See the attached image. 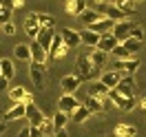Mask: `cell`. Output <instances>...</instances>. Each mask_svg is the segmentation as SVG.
Instances as JSON below:
<instances>
[{"label": "cell", "instance_id": "obj_20", "mask_svg": "<svg viewBox=\"0 0 146 137\" xmlns=\"http://www.w3.org/2000/svg\"><path fill=\"white\" fill-rule=\"evenodd\" d=\"M104 100H106V97H104ZM82 104L91 111V113H102V111H104V102H102V97H95V95H89Z\"/></svg>", "mask_w": 146, "mask_h": 137}, {"label": "cell", "instance_id": "obj_40", "mask_svg": "<svg viewBox=\"0 0 146 137\" xmlns=\"http://www.w3.org/2000/svg\"><path fill=\"white\" fill-rule=\"evenodd\" d=\"M29 126H31V124H29ZM42 135H44V133H42L40 126H31V137H42Z\"/></svg>", "mask_w": 146, "mask_h": 137}, {"label": "cell", "instance_id": "obj_42", "mask_svg": "<svg viewBox=\"0 0 146 137\" xmlns=\"http://www.w3.org/2000/svg\"><path fill=\"white\" fill-rule=\"evenodd\" d=\"M7 86H9V80H7L5 75H0V93H2V91H7Z\"/></svg>", "mask_w": 146, "mask_h": 137}, {"label": "cell", "instance_id": "obj_48", "mask_svg": "<svg viewBox=\"0 0 146 137\" xmlns=\"http://www.w3.org/2000/svg\"><path fill=\"white\" fill-rule=\"evenodd\" d=\"M0 75H2V71H0Z\"/></svg>", "mask_w": 146, "mask_h": 137}, {"label": "cell", "instance_id": "obj_24", "mask_svg": "<svg viewBox=\"0 0 146 137\" xmlns=\"http://www.w3.org/2000/svg\"><path fill=\"white\" fill-rule=\"evenodd\" d=\"M137 128L133 124H115V137H135Z\"/></svg>", "mask_w": 146, "mask_h": 137}, {"label": "cell", "instance_id": "obj_39", "mask_svg": "<svg viewBox=\"0 0 146 137\" xmlns=\"http://www.w3.org/2000/svg\"><path fill=\"white\" fill-rule=\"evenodd\" d=\"M18 137H31V126H29V122H27V126H22V128H20Z\"/></svg>", "mask_w": 146, "mask_h": 137}, {"label": "cell", "instance_id": "obj_38", "mask_svg": "<svg viewBox=\"0 0 146 137\" xmlns=\"http://www.w3.org/2000/svg\"><path fill=\"white\" fill-rule=\"evenodd\" d=\"M2 33H7V36H13V33H16V24H13V22H5V24H2Z\"/></svg>", "mask_w": 146, "mask_h": 137}, {"label": "cell", "instance_id": "obj_34", "mask_svg": "<svg viewBox=\"0 0 146 137\" xmlns=\"http://www.w3.org/2000/svg\"><path fill=\"white\" fill-rule=\"evenodd\" d=\"M0 2H2V7H9V9H13V11H18V9L25 7V0H0Z\"/></svg>", "mask_w": 146, "mask_h": 137}, {"label": "cell", "instance_id": "obj_41", "mask_svg": "<svg viewBox=\"0 0 146 137\" xmlns=\"http://www.w3.org/2000/svg\"><path fill=\"white\" fill-rule=\"evenodd\" d=\"M51 137H69V133H66V128H55Z\"/></svg>", "mask_w": 146, "mask_h": 137}, {"label": "cell", "instance_id": "obj_25", "mask_svg": "<svg viewBox=\"0 0 146 137\" xmlns=\"http://www.w3.org/2000/svg\"><path fill=\"white\" fill-rule=\"evenodd\" d=\"M89 115H91V111L86 109L84 104H80V106H78V109L73 111V113L69 115V117H71L73 122H78V124H82V122H86V119H89Z\"/></svg>", "mask_w": 146, "mask_h": 137}, {"label": "cell", "instance_id": "obj_5", "mask_svg": "<svg viewBox=\"0 0 146 137\" xmlns=\"http://www.w3.org/2000/svg\"><path fill=\"white\" fill-rule=\"evenodd\" d=\"M78 106H80V100H78L73 93H64L62 97H60V102H58V109L64 111V113H69V115H71Z\"/></svg>", "mask_w": 146, "mask_h": 137}, {"label": "cell", "instance_id": "obj_33", "mask_svg": "<svg viewBox=\"0 0 146 137\" xmlns=\"http://www.w3.org/2000/svg\"><path fill=\"white\" fill-rule=\"evenodd\" d=\"M38 22H40V27H55V18L49 13H38Z\"/></svg>", "mask_w": 146, "mask_h": 137}, {"label": "cell", "instance_id": "obj_35", "mask_svg": "<svg viewBox=\"0 0 146 137\" xmlns=\"http://www.w3.org/2000/svg\"><path fill=\"white\" fill-rule=\"evenodd\" d=\"M40 128H42V133H44V135H53V130H55L53 119H51V117H44V122L40 124Z\"/></svg>", "mask_w": 146, "mask_h": 137}, {"label": "cell", "instance_id": "obj_47", "mask_svg": "<svg viewBox=\"0 0 146 137\" xmlns=\"http://www.w3.org/2000/svg\"><path fill=\"white\" fill-rule=\"evenodd\" d=\"M0 7H2V2H0Z\"/></svg>", "mask_w": 146, "mask_h": 137}, {"label": "cell", "instance_id": "obj_32", "mask_svg": "<svg viewBox=\"0 0 146 137\" xmlns=\"http://www.w3.org/2000/svg\"><path fill=\"white\" fill-rule=\"evenodd\" d=\"M113 5L119 7L122 11H126V13H133V11H135V0H115Z\"/></svg>", "mask_w": 146, "mask_h": 137}, {"label": "cell", "instance_id": "obj_46", "mask_svg": "<svg viewBox=\"0 0 146 137\" xmlns=\"http://www.w3.org/2000/svg\"><path fill=\"white\" fill-rule=\"evenodd\" d=\"M135 2H142V0H135Z\"/></svg>", "mask_w": 146, "mask_h": 137}, {"label": "cell", "instance_id": "obj_13", "mask_svg": "<svg viewBox=\"0 0 146 137\" xmlns=\"http://www.w3.org/2000/svg\"><path fill=\"white\" fill-rule=\"evenodd\" d=\"M29 46H31V60H36V62H46V60H49V51H46L38 40H33Z\"/></svg>", "mask_w": 146, "mask_h": 137}, {"label": "cell", "instance_id": "obj_4", "mask_svg": "<svg viewBox=\"0 0 146 137\" xmlns=\"http://www.w3.org/2000/svg\"><path fill=\"white\" fill-rule=\"evenodd\" d=\"M66 51H69V46L64 44L62 36H58V33H55V36H53V42H51V46H49V60H60V58L66 55Z\"/></svg>", "mask_w": 146, "mask_h": 137}, {"label": "cell", "instance_id": "obj_15", "mask_svg": "<svg viewBox=\"0 0 146 137\" xmlns=\"http://www.w3.org/2000/svg\"><path fill=\"white\" fill-rule=\"evenodd\" d=\"M13 58L20 60V62H31V46L20 42V44L13 46Z\"/></svg>", "mask_w": 146, "mask_h": 137}, {"label": "cell", "instance_id": "obj_28", "mask_svg": "<svg viewBox=\"0 0 146 137\" xmlns=\"http://www.w3.org/2000/svg\"><path fill=\"white\" fill-rule=\"evenodd\" d=\"M51 119H53V126L55 128H64V126H66V122H69L71 117H69V113H64V111L58 109V113H55Z\"/></svg>", "mask_w": 146, "mask_h": 137}, {"label": "cell", "instance_id": "obj_21", "mask_svg": "<svg viewBox=\"0 0 146 137\" xmlns=\"http://www.w3.org/2000/svg\"><path fill=\"white\" fill-rule=\"evenodd\" d=\"M84 9H86V0H66V13L80 16Z\"/></svg>", "mask_w": 146, "mask_h": 137}, {"label": "cell", "instance_id": "obj_16", "mask_svg": "<svg viewBox=\"0 0 146 137\" xmlns=\"http://www.w3.org/2000/svg\"><path fill=\"white\" fill-rule=\"evenodd\" d=\"M53 36H55V33H53V27H42L36 40H38L42 46H44L46 51H49V46H51V42H53Z\"/></svg>", "mask_w": 146, "mask_h": 137}, {"label": "cell", "instance_id": "obj_30", "mask_svg": "<svg viewBox=\"0 0 146 137\" xmlns=\"http://www.w3.org/2000/svg\"><path fill=\"white\" fill-rule=\"evenodd\" d=\"M122 44L126 46V49L131 51V53H137V51L142 49V40H135L133 36H128L126 40H122Z\"/></svg>", "mask_w": 146, "mask_h": 137}, {"label": "cell", "instance_id": "obj_26", "mask_svg": "<svg viewBox=\"0 0 146 137\" xmlns=\"http://www.w3.org/2000/svg\"><path fill=\"white\" fill-rule=\"evenodd\" d=\"M106 51H100V49H95L93 53H89V60L93 62V66H98V69H102L104 64H106Z\"/></svg>", "mask_w": 146, "mask_h": 137}, {"label": "cell", "instance_id": "obj_8", "mask_svg": "<svg viewBox=\"0 0 146 137\" xmlns=\"http://www.w3.org/2000/svg\"><path fill=\"white\" fill-rule=\"evenodd\" d=\"M60 36H62L64 44L69 46V49H71V46H80V42H82V36H80L75 29H69V27H62V33H60Z\"/></svg>", "mask_w": 146, "mask_h": 137}, {"label": "cell", "instance_id": "obj_19", "mask_svg": "<svg viewBox=\"0 0 146 137\" xmlns=\"http://www.w3.org/2000/svg\"><path fill=\"white\" fill-rule=\"evenodd\" d=\"M104 16H109L111 20H115V22H119V20H126V11H122L119 7H115L113 2H109L106 7H104Z\"/></svg>", "mask_w": 146, "mask_h": 137}, {"label": "cell", "instance_id": "obj_7", "mask_svg": "<svg viewBox=\"0 0 146 137\" xmlns=\"http://www.w3.org/2000/svg\"><path fill=\"white\" fill-rule=\"evenodd\" d=\"M131 29H133V22H128V20H119V22H115V27H113L111 33L122 42V40H126V38L131 36Z\"/></svg>", "mask_w": 146, "mask_h": 137}, {"label": "cell", "instance_id": "obj_44", "mask_svg": "<svg viewBox=\"0 0 146 137\" xmlns=\"http://www.w3.org/2000/svg\"><path fill=\"white\" fill-rule=\"evenodd\" d=\"M5 130H7V124H5V122H0V135H2Z\"/></svg>", "mask_w": 146, "mask_h": 137}, {"label": "cell", "instance_id": "obj_17", "mask_svg": "<svg viewBox=\"0 0 146 137\" xmlns=\"http://www.w3.org/2000/svg\"><path fill=\"white\" fill-rule=\"evenodd\" d=\"M80 77L78 75H66V77H62V93H75L78 89H80Z\"/></svg>", "mask_w": 146, "mask_h": 137}, {"label": "cell", "instance_id": "obj_11", "mask_svg": "<svg viewBox=\"0 0 146 137\" xmlns=\"http://www.w3.org/2000/svg\"><path fill=\"white\" fill-rule=\"evenodd\" d=\"M137 69H139V60H137V58H126V60H117V62H115V71L135 73Z\"/></svg>", "mask_w": 146, "mask_h": 137}, {"label": "cell", "instance_id": "obj_29", "mask_svg": "<svg viewBox=\"0 0 146 137\" xmlns=\"http://www.w3.org/2000/svg\"><path fill=\"white\" fill-rule=\"evenodd\" d=\"M25 97H27V89H25V86H13V89H9V100L22 102Z\"/></svg>", "mask_w": 146, "mask_h": 137}, {"label": "cell", "instance_id": "obj_9", "mask_svg": "<svg viewBox=\"0 0 146 137\" xmlns=\"http://www.w3.org/2000/svg\"><path fill=\"white\" fill-rule=\"evenodd\" d=\"M113 27H115V20H111L109 16H102L100 20H95L93 24H89V29L98 31V33H109V31H113Z\"/></svg>", "mask_w": 146, "mask_h": 137}, {"label": "cell", "instance_id": "obj_22", "mask_svg": "<svg viewBox=\"0 0 146 137\" xmlns=\"http://www.w3.org/2000/svg\"><path fill=\"white\" fill-rule=\"evenodd\" d=\"M102 16H104V13H100V11H98V9H84L82 13L78 16V18H80V20H82V22H84V24L89 27V24H93L95 20H100Z\"/></svg>", "mask_w": 146, "mask_h": 137}, {"label": "cell", "instance_id": "obj_3", "mask_svg": "<svg viewBox=\"0 0 146 137\" xmlns=\"http://www.w3.org/2000/svg\"><path fill=\"white\" fill-rule=\"evenodd\" d=\"M109 100L117 106L119 111H133L135 109V97H128V95H124V93H119L117 89H111L109 91Z\"/></svg>", "mask_w": 146, "mask_h": 137}, {"label": "cell", "instance_id": "obj_23", "mask_svg": "<svg viewBox=\"0 0 146 137\" xmlns=\"http://www.w3.org/2000/svg\"><path fill=\"white\" fill-rule=\"evenodd\" d=\"M100 80L106 84L109 89H115V86L119 84V80H122V75H119V71H106V73H102Z\"/></svg>", "mask_w": 146, "mask_h": 137}, {"label": "cell", "instance_id": "obj_36", "mask_svg": "<svg viewBox=\"0 0 146 137\" xmlns=\"http://www.w3.org/2000/svg\"><path fill=\"white\" fill-rule=\"evenodd\" d=\"M11 16H13V9H9V7H0V24L9 22Z\"/></svg>", "mask_w": 146, "mask_h": 137}, {"label": "cell", "instance_id": "obj_1", "mask_svg": "<svg viewBox=\"0 0 146 137\" xmlns=\"http://www.w3.org/2000/svg\"><path fill=\"white\" fill-rule=\"evenodd\" d=\"M75 66H78V73L75 75L80 77V82H91V80H95L98 73H100V69L93 66V62L89 60V55H80L78 62H75Z\"/></svg>", "mask_w": 146, "mask_h": 137}, {"label": "cell", "instance_id": "obj_49", "mask_svg": "<svg viewBox=\"0 0 146 137\" xmlns=\"http://www.w3.org/2000/svg\"><path fill=\"white\" fill-rule=\"evenodd\" d=\"M0 29H2V24H0Z\"/></svg>", "mask_w": 146, "mask_h": 137}, {"label": "cell", "instance_id": "obj_10", "mask_svg": "<svg viewBox=\"0 0 146 137\" xmlns=\"http://www.w3.org/2000/svg\"><path fill=\"white\" fill-rule=\"evenodd\" d=\"M119 44V40L115 36H113V33H102V38H100V44H98V49H100V51H106V53H113V49H115V46Z\"/></svg>", "mask_w": 146, "mask_h": 137}, {"label": "cell", "instance_id": "obj_6", "mask_svg": "<svg viewBox=\"0 0 146 137\" xmlns=\"http://www.w3.org/2000/svg\"><path fill=\"white\" fill-rule=\"evenodd\" d=\"M27 122L31 124V126H40L42 122H44V115H42V111L38 109L33 102H27Z\"/></svg>", "mask_w": 146, "mask_h": 137}, {"label": "cell", "instance_id": "obj_37", "mask_svg": "<svg viewBox=\"0 0 146 137\" xmlns=\"http://www.w3.org/2000/svg\"><path fill=\"white\" fill-rule=\"evenodd\" d=\"M131 36L135 38V40H144V29L139 27V24H133V29H131Z\"/></svg>", "mask_w": 146, "mask_h": 137}, {"label": "cell", "instance_id": "obj_18", "mask_svg": "<svg viewBox=\"0 0 146 137\" xmlns=\"http://www.w3.org/2000/svg\"><path fill=\"white\" fill-rule=\"evenodd\" d=\"M109 86H106V84L102 82H91L89 84V95H95V97H102V100H104V97H109Z\"/></svg>", "mask_w": 146, "mask_h": 137}, {"label": "cell", "instance_id": "obj_43", "mask_svg": "<svg viewBox=\"0 0 146 137\" xmlns=\"http://www.w3.org/2000/svg\"><path fill=\"white\" fill-rule=\"evenodd\" d=\"M139 106H142V109L146 111V93H144V95H142V100H139Z\"/></svg>", "mask_w": 146, "mask_h": 137}, {"label": "cell", "instance_id": "obj_2", "mask_svg": "<svg viewBox=\"0 0 146 137\" xmlns=\"http://www.w3.org/2000/svg\"><path fill=\"white\" fill-rule=\"evenodd\" d=\"M29 75H31L33 86H36L38 91H42V89H44V77H46L44 62H36V60H31V64H29Z\"/></svg>", "mask_w": 146, "mask_h": 137}, {"label": "cell", "instance_id": "obj_12", "mask_svg": "<svg viewBox=\"0 0 146 137\" xmlns=\"http://www.w3.org/2000/svg\"><path fill=\"white\" fill-rule=\"evenodd\" d=\"M27 115V102H13V106H11L7 113H5V117L9 119H20V117H25Z\"/></svg>", "mask_w": 146, "mask_h": 137}, {"label": "cell", "instance_id": "obj_27", "mask_svg": "<svg viewBox=\"0 0 146 137\" xmlns=\"http://www.w3.org/2000/svg\"><path fill=\"white\" fill-rule=\"evenodd\" d=\"M0 71H2V75H5L7 80H11V77L16 75V66H13V62H11L9 58H2V60H0Z\"/></svg>", "mask_w": 146, "mask_h": 137}, {"label": "cell", "instance_id": "obj_14", "mask_svg": "<svg viewBox=\"0 0 146 137\" xmlns=\"http://www.w3.org/2000/svg\"><path fill=\"white\" fill-rule=\"evenodd\" d=\"M82 44H86V46H95L98 49V44H100V38H102V33H98V31H93V29H84L82 33Z\"/></svg>", "mask_w": 146, "mask_h": 137}, {"label": "cell", "instance_id": "obj_31", "mask_svg": "<svg viewBox=\"0 0 146 137\" xmlns=\"http://www.w3.org/2000/svg\"><path fill=\"white\" fill-rule=\"evenodd\" d=\"M113 55H115V60H126V58H133V53H131V51H128V49L122 44V42H119V44L113 49Z\"/></svg>", "mask_w": 146, "mask_h": 137}, {"label": "cell", "instance_id": "obj_45", "mask_svg": "<svg viewBox=\"0 0 146 137\" xmlns=\"http://www.w3.org/2000/svg\"><path fill=\"white\" fill-rule=\"evenodd\" d=\"M42 137H51V135H42Z\"/></svg>", "mask_w": 146, "mask_h": 137}]
</instances>
